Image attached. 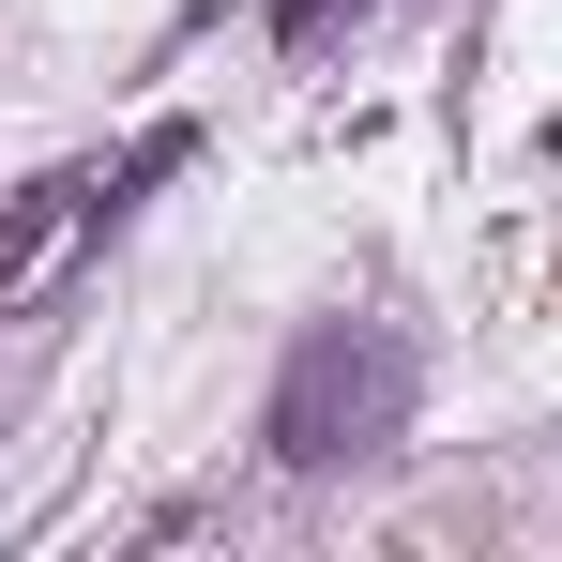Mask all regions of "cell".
Returning <instances> with one entry per match:
<instances>
[{
	"label": "cell",
	"instance_id": "6da1fadb",
	"mask_svg": "<svg viewBox=\"0 0 562 562\" xmlns=\"http://www.w3.org/2000/svg\"><path fill=\"white\" fill-rule=\"evenodd\" d=\"M395 411H411L395 335H319V350L289 366V395H274V441H289L304 471H335V457H380V441H395Z\"/></svg>",
	"mask_w": 562,
	"mask_h": 562
},
{
	"label": "cell",
	"instance_id": "7a4b0ae2",
	"mask_svg": "<svg viewBox=\"0 0 562 562\" xmlns=\"http://www.w3.org/2000/svg\"><path fill=\"white\" fill-rule=\"evenodd\" d=\"M335 15H366V0H289L274 31H289V46H335Z\"/></svg>",
	"mask_w": 562,
	"mask_h": 562
}]
</instances>
